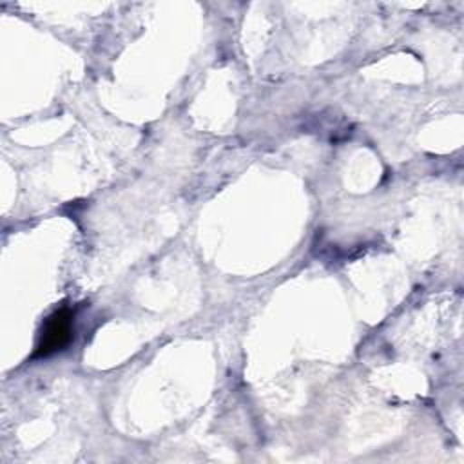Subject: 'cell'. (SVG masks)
I'll list each match as a JSON object with an SVG mask.
<instances>
[{
  "label": "cell",
  "mask_w": 464,
  "mask_h": 464,
  "mask_svg": "<svg viewBox=\"0 0 464 464\" xmlns=\"http://www.w3.org/2000/svg\"><path fill=\"white\" fill-rule=\"evenodd\" d=\"M72 337V312L69 308H60L53 312L40 334V341L34 357H49L63 350Z\"/></svg>",
  "instance_id": "cell-1"
}]
</instances>
